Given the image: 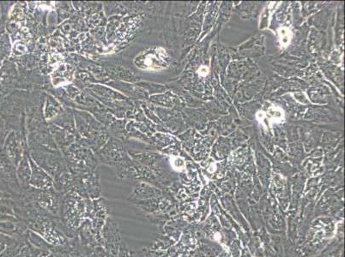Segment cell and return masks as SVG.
<instances>
[{"mask_svg":"<svg viewBox=\"0 0 345 257\" xmlns=\"http://www.w3.org/2000/svg\"><path fill=\"white\" fill-rule=\"evenodd\" d=\"M284 117L283 110L274 105L266 106L257 113V119L265 127H272L274 123H281Z\"/></svg>","mask_w":345,"mask_h":257,"instance_id":"cell-1","label":"cell"},{"mask_svg":"<svg viewBox=\"0 0 345 257\" xmlns=\"http://www.w3.org/2000/svg\"><path fill=\"white\" fill-rule=\"evenodd\" d=\"M278 39L282 47H286L290 45L292 39V33L288 28L283 27L278 30Z\"/></svg>","mask_w":345,"mask_h":257,"instance_id":"cell-2","label":"cell"},{"mask_svg":"<svg viewBox=\"0 0 345 257\" xmlns=\"http://www.w3.org/2000/svg\"><path fill=\"white\" fill-rule=\"evenodd\" d=\"M207 72L208 69L206 67H201L199 69V75L200 76H206Z\"/></svg>","mask_w":345,"mask_h":257,"instance_id":"cell-3","label":"cell"}]
</instances>
